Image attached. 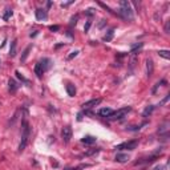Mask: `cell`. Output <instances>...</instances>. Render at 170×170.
Masks as SVG:
<instances>
[{
  "label": "cell",
  "instance_id": "cell-1",
  "mask_svg": "<svg viewBox=\"0 0 170 170\" xmlns=\"http://www.w3.org/2000/svg\"><path fill=\"white\" fill-rule=\"evenodd\" d=\"M29 134H31V128H29L27 118H24L22 122V140H20V144H19V151H23L25 149L27 144H28Z\"/></svg>",
  "mask_w": 170,
  "mask_h": 170
},
{
  "label": "cell",
  "instance_id": "cell-2",
  "mask_svg": "<svg viewBox=\"0 0 170 170\" xmlns=\"http://www.w3.org/2000/svg\"><path fill=\"white\" fill-rule=\"evenodd\" d=\"M118 15H120L121 17H124L125 20H129V22H132L134 19L132 5H130L129 1H126V0L120 1V12H118Z\"/></svg>",
  "mask_w": 170,
  "mask_h": 170
},
{
  "label": "cell",
  "instance_id": "cell-3",
  "mask_svg": "<svg viewBox=\"0 0 170 170\" xmlns=\"http://www.w3.org/2000/svg\"><path fill=\"white\" fill-rule=\"evenodd\" d=\"M129 112H130V106H125V108H121V109L116 110V112H112V114H110L108 118L109 120H112V121L120 120V118H122L126 113H129Z\"/></svg>",
  "mask_w": 170,
  "mask_h": 170
},
{
  "label": "cell",
  "instance_id": "cell-4",
  "mask_svg": "<svg viewBox=\"0 0 170 170\" xmlns=\"http://www.w3.org/2000/svg\"><path fill=\"white\" fill-rule=\"evenodd\" d=\"M137 146H138V141H137V140H133V141L122 142V144L117 145L116 149H118V150H124V149H126V150H134Z\"/></svg>",
  "mask_w": 170,
  "mask_h": 170
},
{
  "label": "cell",
  "instance_id": "cell-5",
  "mask_svg": "<svg viewBox=\"0 0 170 170\" xmlns=\"http://www.w3.org/2000/svg\"><path fill=\"white\" fill-rule=\"evenodd\" d=\"M61 137H62V141H64L65 144H68V142L71 141V138H72V128H71V126L62 128V130H61Z\"/></svg>",
  "mask_w": 170,
  "mask_h": 170
},
{
  "label": "cell",
  "instance_id": "cell-6",
  "mask_svg": "<svg viewBox=\"0 0 170 170\" xmlns=\"http://www.w3.org/2000/svg\"><path fill=\"white\" fill-rule=\"evenodd\" d=\"M100 102H101V98H93V100H89V101H86V102H84L81 105V108L85 110L91 109V108H93V106H97Z\"/></svg>",
  "mask_w": 170,
  "mask_h": 170
},
{
  "label": "cell",
  "instance_id": "cell-7",
  "mask_svg": "<svg viewBox=\"0 0 170 170\" xmlns=\"http://www.w3.org/2000/svg\"><path fill=\"white\" fill-rule=\"evenodd\" d=\"M114 160L117 161V162H120V163H124V162H128V161L130 160V157L128 156V154H125V153H118Z\"/></svg>",
  "mask_w": 170,
  "mask_h": 170
},
{
  "label": "cell",
  "instance_id": "cell-8",
  "mask_svg": "<svg viewBox=\"0 0 170 170\" xmlns=\"http://www.w3.org/2000/svg\"><path fill=\"white\" fill-rule=\"evenodd\" d=\"M47 17H48V13H47L45 10H41V8L36 10V19L37 20H45Z\"/></svg>",
  "mask_w": 170,
  "mask_h": 170
},
{
  "label": "cell",
  "instance_id": "cell-9",
  "mask_svg": "<svg viewBox=\"0 0 170 170\" xmlns=\"http://www.w3.org/2000/svg\"><path fill=\"white\" fill-rule=\"evenodd\" d=\"M81 142H82V144H86V145H92V144H94V142H96V137H93V136H85V137H82V138H81Z\"/></svg>",
  "mask_w": 170,
  "mask_h": 170
},
{
  "label": "cell",
  "instance_id": "cell-10",
  "mask_svg": "<svg viewBox=\"0 0 170 170\" xmlns=\"http://www.w3.org/2000/svg\"><path fill=\"white\" fill-rule=\"evenodd\" d=\"M40 62V65H41V68H43V71L45 72V71H48L49 68H50V64H52V61L49 60V59H43L41 61H39Z\"/></svg>",
  "mask_w": 170,
  "mask_h": 170
},
{
  "label": "cell",
  "instance_id": "cell-11",
  "mask_svg": "<svg viewBox=\"0 0 170 170\" xmlns=\"http://www.w3.org/2000/svg\"><path fill=\"white\" fill-rule=\"evenodd\" d=\"M65 89H67L68 96L73 97L74 94H76V88H74V85H73V84H67V86H65Z\"/></svg>",
  "mask_w": 170,
  "mask_h": 170
},
{
  "label": "cell",
  "instance_id": "cell-12",
  "mask_svg": "<svg viewBox=\"0 0 170 170\" xmlns=\"http://www.w3.org/2000/svg\"><path fill=\"white\" fill-rule=\"evenodd\" d=\"M112 112H113V110L110 108H102V109L98 110V114L102 116V117H109V116L112 114Z\"/></svg>",
  "mask_w": 170,
  "mask_h": 170
},
{
  "label": "cell",
  "instance_id": "cell-13",
  "mask_svg": "<svg viewBox=\"0 0 170 170\" xmlns=\"http://www.w3.org/2000/svg\"><path fill=\"white\" fill-rule=\"evenodd\" d=\"M43 73H44V71H43V68H41L40 62H37V64L35 65V74H36L39 79H41V77H43Z\"/></svg>",
  "mask_w": 170,
  "mask_h": 170
},
{
  "label": "cell",
  "instance_id": "cell-14",
  "mask_svg": "<svg viewBox=\"0 0 170 170\" xmlns=\"http://www.w3.org/2000/svg\"><path fill=\"white\" fill-rule=\"evenodd\" d=\"M31 49H32V45H28L24 50H23V55H22V57H20V61H22V62H24L27 60V57H28L29 50H31Z\"/></svg>",
  "mask_w": 170,
  "mask_h": 170
},
{
  "label": "cell",
  "instance_id": "cell-15",
  "mask_svg": "<svg viewBox=\"0 0 170 170\" xmlns=\"http://www.w3.org/2000/svg\"><path fill=\"white\" fill-rule=\"evenodd\" d=\"M16 45H17V41L13 40L12 43H11V48H10V56L11 57H15V56H16Z\"/></svg>",
  "mask_w": 170,
  "mask_h": 170
},
{
  "label": "cell",
  "instance_id": "cell-16",
  "mask_svg": "<svg viewBox=\"0 0 170 170\" xmlns=\"http://www.w3.org/2000/svg\"><path fill=\"white\" fill-rule=\"evenodd\" d=\"M113 36H114V29H109V31L105 33V36L102 37V40L104 41H110L113 39Z\"/></svg>",
  "mask_w": 170,
  "mask_h": 170
},
{
  "label": "cell",
  "instance_id": "cell-17",
  "mask_svg": "<svg viewBox=\"0 0 170 170\" xmlns=\"http://www.w3.org/2000/svg\"><path fill=\"white\" fill-rule=\"evenodd\" d=\"M146 69H148V76L150 77L151 74H153V61L151 60L146 61Z\"/></svg>",
  "mask_w": 170,
  "mask_h": 170
},
{
  "label": "cell",
  "instance_id": "cell-18",
  "mask_svg": "<svg viewBox=\"0 0 170 170\" xmlns=\"http://www.w3.org/2000/svg\"><path fill=\"white\" fill-rule=\"evenodd\" d=\"M8 85H10V91H11V92H15L17 88H19V85H17V82L15 81L13 79H11L10 81H8Z\"/></svg>",
  "mask_w": 170,
  "mask_h": 170
},
{
  "label": "cell",
  "instance_id": "cell-19",
  "mask_svg": "<svg viewBox=\"0 0 170 170\" xmlns=\"http://www.w3.org/2000/svg\"><path fill=\"white\" fill-rule=\"evenodd\" d=\"M158 55L161 56V57H163V59H166V60H169L170 59V52L169 50H158Z\"/></svg>",
  "mask_w": 170,
  "mask_h": 170
},
{
  "label": "cell",
  "instance_id": "cell-20",
  "mask_svg": "<svg viewBox=\"0 0 170 170\" xmlns=\"http://www.w3.org/2000/svg\"><path fill=\"white\" fill-rule=\"evenodd\" d=\"M153 110H154V106H153V105H150V106H148V108L144 110V113H142V114H144V117H148V116L150 114V113L153 112Z\"/></svg>",
  "mask_w": 170,
  "mask_h": 170
},
{
  "label": "cell",
  "instance_id": "cell-21",
  "mask_svg": "<svg viewBox=\"0 0 170 170\" xmlns=\"http://www.w3.org/2000/svg\"><path fill=\"white\" fill-rule=\"evenodd\" d=\"M11 16H12V10H11V8H7V10H5L4 16H3V19H4V20H8Z\"/></svg>",
  "mask_w": 170,
  "mask_h": 170
},
{
  "label": "cell",
  "instance_id": "cell-22",
  "mask_svg": "<svg viewBox=\"0 0 170 170\" xmlns=\"http://www.w3.org/2000/svg\"><path fill=\"white\" fill-rule=\"evenodd\" d=\"M15 74H16V76H17V79H20V80H22V81H23V82H25V84H28V82H29V81H28V80H27V79H25V77H24V76H23V74H22V73H20V72H19V71H16V72H15Z\"/></svg>",
  "mask_w": 170,
  "mask_h": 170
},
{
  "label": "cell",
  "instance_id": "cell-23",
  "mask_svg": "<svg viewBox=\"0 0 170 170\" xmlns=\"http://www.w3.org/2000/svg\"><path fill=\"white\" fill-rule=\"evenodd\" d=\"M77 55H79V50H74V52H72L69 56H68V60H72V59H73V57H76Z\"/></svg>",
  "mask_w": 170,
  "mask_h": 170
},
{
  "label": "cell",
  "instance_id": "cell-24",
  "mask_svg": "<svg viewBox=\"0 0 170 170\" xmlns=\"http://www.w3.org/2000/svg\"><path fill=\"white\" fill-rule=\"evenodd\" d=\"M89 28H91V22H86V24H85V27H84V31L88 32Z\"/></svg>",
  "mask_w": 170,
  "mask_h": 170
},
{
  "label": "cell",
  "instance_id": "cell-25",
  "mask_svg": "<svg viewBox=\"0 0 170 170\" xmlns=\"http://www.w3.org/2000/svg\"><path fill=\"white\" fill-rule=\"evenodd\" d=\"M59 28H60L59 25H50V27H49L50 31H59Z\"/></svg>",
  "mask_w": 170,
  "mask_h": 170
},
{
  "label": "cell",
  "instance_id": "cell-26",
  "mask_svg": "<svg viewBox=\"0 0 170 170\" xmlns=\"http://www.w3.org/2000/svg\"><path fill=\"white\" fill-rule=\"evenodd\" d=\"M73 3V0H71V1H68V3H61V7H68V5H71Z\"/></svg>",
  "mask_w": 170,
  "mask_h": 170
},
{
  "label": "cell",
  "instance_id": "cell-27",
  "mask_svg": "<svg viewBox=\"0 0 170 170\" xmlns=\"http://www.w3.org/2000/svg\"><path fill=\"white\" fill-rule=\"evenodd\" d=\"M169 28H170V22L166 23V25H165V32L166 33H169Z\"/></svg>",
  "mask_w": 170,
  "mask_h": 170
},
{
  "label": "cell",
  "instance_id": "cell-28",
  "mask_svg": "<svg viewBox=\"0 0 170 170\" xmlns=\"http://www.w3.org/2000/svg\"><path fill=\"white\" fill-rule=\"evenodd\" d=\"M86 15H89V16H92V15H93V10H92V8H89V10H86Z\"/></svg>",
  "mask_w": 170,
  "mask_h": 170
},
{
  "label": "cell",
  "instance_id": "cell-29",
  "mask_svg": "<svg viewBox=\"0 0 170 170\" xmlns=\"http://www.w3.org/2000/svg\"><path fill=\"white\" fill-rule=\"evenodd\" d=\"M161 169H162V168H161V166H157V168H154L153 170H161Z\"/></svg>",
  "mask_w": 170,
  "mask_h": 170
},
{
  "label": "cell",
  "instance_id": "cell-30",
  "mask_svg": "<svg viewBox=\"0 0 170 170\" xmlns=\"http://www.w3.org/2000/svg\"><path fill=\"white\" fill-rule=\"evenodd\" d=\"M64 170H73V169H71V168H65Z\"/></svg>",
  "mask_w": 170,
  "mask_h": 170
}]
</instances>
